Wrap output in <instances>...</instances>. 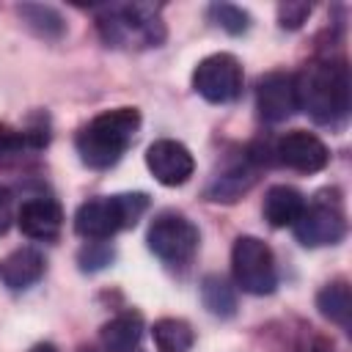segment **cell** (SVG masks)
Listing matches in <instances>:
<instances>
[{
	"instance_id": "obj_1",
	"label": "cell",
	"mask_w": 352,
	"mask_h": 352,
	"mask_svg": "<svg viewBox=\"0 0 352 352\" xmlns=\"http://www.w3.org/2000/svg\"><path fill=\"white\" fill-rule=\"evenodd\" d=\"M297 110H305L316 124L336 126L349 110V69L344 60H311L294 74Z\"/></svg>"
},
{
	"instance_id": "obj_2",
	"label": "cell",
	"mask_w": 352,
	"mask_h": 352,
	"mask_svg": "<svg viewBox=\"0 0 352 352\" xmlns=\"http://www.w3.org/2000/svg\"><path fill=\"white\" fill-rule=\"evenodd\" d=\"M138 126H140L138 107H113L94 116L88 124L80 126L74 138L80 160L94 170L113 168L121 160V154L129 148Z\"/></svg>"
},
{
	"instance_id": "obj_3",
	"label": "cell",
	"mask_w": 352,
	"mask_h": 352,
	"mask_svg": "<svg viewBox=\"0 0 352 352\" xmlns=\"http://www.w3.org/2000/svg\"><path fill=\"white\" fill-rule=\"evenodd\" d=\"M96 28L110 47L140 50V47H160L165 41V22L160 16V6L154 3L102 6L96 16Z\"/></svg>"
},
{
	"instance_id": "obj_4",
	"label": "cell",
	"mask_w": 352,
	"mask_h": 352,
	"mask_svg": "<svg viewBox=\"0 0 352 352\" xmlns=\"http://www.w3.org/2000/svg\"><path fill=\"white\" fill-rule=\"evenodd\" d=\"M148 209L146 192L99 195L85 201L74 214V231L91 242H107L113 234L132 228Z\"/></svg>"
},
{
	"instance_id": "obj_5",
	"label": "cell",
	"mask_w": 352,
	"mask_h": 352,
	"mask_svg": "<svg viewBox=\"0 0 352 352\" xmlns=\"http://www.w3.org/2000/svg\"><path fill=\"white\" fill-rule=\"evenodd\" d=\"M231 270H234L236 286L248 294L264 297V294H272L278 286L275 256L270 245L258 236H236L231 250Z\"/></svg>"
},
{
	"instance_id": "obj_6",
	"label": "cell",
	"mask_w": 352,
	"mask_h": 352,
	"mask_svg": "<svg viewBox=\"0 0 352 352\" xmlns=\"http://www.w3.org/2000/svg\"><path fill=\"white\" fill-rule=\"evenodd\" d=\"M146 242H148V250L160 261L179 267V264H190L192 261V256L198 253L201 234L184 214L162 212V214H157L151 220Z\"/></svg>"
},
{
	"instance_id": "obj_7",
	"label": "cell",
	"mask_w": 352,
	"mask_h": 352,
	"mask_svg": "<svg viewBox=\"0 0 352 352\" xmlns=\"http://www.w3.org/2000/svg\"><path fill=\"white\" fill-rule=\"evenodd\" d=\"M242 66L231 52L206 55L192 72V88L212 104L234 102L242 94Z\"/></svg>"
},
{
	"instance_id": "obj_8",
	"label": "cell",
	"mask_w": 352,
	"mask_h": 352,
	"mask_svg": "<svg viewBox=\"0 0 352 352\" xmlns=\"http://www.w3.org/2000/svg\"><path fill=\"white\" fill-rule=\"evenodd\" d=\"M292 228H294V236L300 245L324 248V245H336L344 239L346 220L336 201L330 204L327 198H316L314 204H305L302 214L297 217V223Z\"/></svg>"
},
{
	"instance_id": "obj_9",
	"label": "cell",
	"mask_w": 352,
	"mask_h": 352,
	"mask_svg": "<svg viewBox=\"0 0 352 352\" xmlns=\"http://www.w3.org/2000/svg\"><path fill=\"white\" fill-rule=\"evenodd\" d=\"M146 168L151 170V176L160 184L179 187L192 176L195 160H192V154H190V148L184 143L162 138V140H154L146 148Z\"/></svg>"
},
{
	"instance_id": "obj_10",
	"label": "cell",
	"mask_w": 352,
	"mask_h": 352,
	"mask_svg": "<svg viewBox=\"0 0 352 352\" xmlns=\"http://www.w3.org/2000/svg\"><path fill=\"white\" fill-rule=\"evenodd\" d=\"M256 110L261 121L280 124L297 113V91H294V74L289 72H270L258 80L256 88Z\"/></svg>"
},
{
	"instance_id": "obj_11",
	"label": "cell",
	"mask_w": 352,
	"mask_h": 352,
	"mask_svg": "<svg viewBox=\"0 0 352 352\" xmlns=\"http://www.w3.org/2000/svg\"><path fill=\"white\" fill-rule=\"evenodd\" d=\"M275 160L300 173H316L330 162L327 146L305 129H292L275 143Z\"/></svg>"
},
{
	"instance_id": "obj_12",
	"label": "cell",
	"mask_w": 352,
	"mask_h": 352,
	"mask_svg": "<svg viewBox=\"0 0 352 352\" xmlns=\"http://www.w3.org/2000/svg\"><path fill=\"white\" fill-rule=\"evenodd\" d=\"M16 226L25 236L30 239H55L60 234V226H63V209L58 201L52 198H44V195H36V198H28L22 201L19 212H16Z\"/></svg>"
},
{
	"instance_id": "obj_13",
	"label": "cell",
	"mask_w": 352,
	"mask_h": 352,
	"mask_svg": "<svg viewBox=\"0 0 352 352\" xmlns=\"http://www.w3.org/2000/svg\"><path fill=\"white\" fill-rule=\"evenodd\" d=\"M44 275V256L36 248H16L0 261V283L11 292L33 286Z\"/></svg>"
},
{
	"instance_id": "obj_14",
	"label": "cell",
	"mask_w": 352,
	"mask_h": 352,
	"mask_svg": "<svg viewBox=\"0 0 352 352\" xmlns=\"http://www.w3.org/2000/svg\"><path fill=\"white\" fill-rule=\"evenodd\" d=\"M104 352H146L143 349V316L138 311H124L102 324Z\"/></svg>"
},
{
	"instance_id": "obj_15",
	"label": "cell",
	"mask_w": 352,
	"mask_h": 352,
	"mask_svg": "<svg viewBox=\"0 0 352 352\" xmlns=\"http://www.w3.org/2000/svg\"><path fill=\"white\" fill-rule=\"evenodd\" d=\"M305 209V195L289 184H272L267 192H264V220L272 226V228H286V226H294L297 217L302 214Z\"/></svg>"
},
{
	"instance_id": "obj_16",
	"label": "cell",
	"mask_w": 352,
	"mask_h": 352,
	"mask_svg": "<svg viewBox=\"0 0 352 352\" xmlns=\"http://www.w3.org/2000/svg\"><path fill=\"white\" fill-rule=\"evenodd\" d=\"M256 182V170L250 165H236L220 176H214V182L206 187V198L209 201H223V204H234L242 198V192H248Z\"/></svg>"
},
{
	"instance_id": "obj_17",
	"label": "cell",
	"mask_w": 352,
	"mask_h": 352,
	"mask_svg": "<svg viewBox=\"0 0 352 352\" xmlns=\"http://www.w3.org/2000/svg\"><path fill=\"white\" fill-rule=\"evenodd\" d=\"M316 308L324 319L336 322L338 327H349V316H352V292L346 280H333L327 283L319 294H316Z\"/></svg>"
},
{
	"instance_id": "obj_18",
	"label": "cell",
	"mask_w": 352,
	"mask_h": 352,
	"mask_svg": "<svg viewBox=\"0 0 352 352\" xmlns=\"http://www.w3.org/2000/svg\"><path fill=\"white\" fill-rule=\"evenodd\" d=\"M16 14L22 16V22L41 38L47 41H55L66 33V22L63 16L52 8V6H41V3H22L16 6Z\"/></svg>"
},
{
	"instance_id": "obj_19",
	"label": "cell",
	"mask_w": 352,
	"mask_h": 352,
	"mask_svg": "<svg viewBox=\"0 0 352 352\" xmlns=\"http://www.w3.org/2000/svg\"><path fill=\"white\" fill-rule=\"evenodd\" d=\"M151 336H154L157 352H187L195 344L192 327L184 319H173V316L157 319L151 327Z\"/></svg>"
},
{
	"instance_id": "obj_20",
	"label": "cell",
	"mask_w": 352,
	"mask_h": 352,
	"mask_svg": "<svg viewBox=\"0 0 352 352\" xmlns=\"http://www.w3.org/2000/svg\"><path fill=\"white\" fill-rule=\"evenodd\" d=\"M201 302L212 316H220V319H228L236 314V294L228 286V280L220 275H206L201 280Z\"/></svg>"
},
{
	"instance_id": "obj_21",
	"label": "cell",
	"mask_w": 352,
	"mask_h": 352,
	"mask_svg": "<svg viewBox=\"0 0 352 352\" xmlns=\"http://www.w3.org/2000/svg\"><path fill=\"white\" fill-rule=\"evenodd\" d=\"M47 129H14L0 124V151H19V148H41L47 146Z\"/></svg>"
},
{
	"instance_id": "obj_22",
	"label": "cell",
	"mask_w": 352,
	"mask_h": 352,
	"mask_svg": "<svg viewBox=\"0 0 352 352\" xmlns=\"http://www.w3.org/2000/svg\"><path fill=\"white\" fill-rule=\"evenodd\" d=\"M209 16H212L214 25H220L231 36H239V33H245L250 28V14L245 8H239V6H234V3H214V6H209Z\"/></svg>"
},
{
	"instance_id": "obj_23",
	"label": "cell",
	"mask_w": 352,
	"mask_h": 352,
	"mask_svg": "<svg viewBox=\"0 0 352 352\" xmlns=\"http://www.w3.org/2000/svg\"><path fill=\"white\" fill-rule=\"evenodd\" d=\"M80 270L82 272H96V270H104L113 258H116V250L107 245V242H88L82 250H80Z\"/></svg>"
},
{
	"instance_id": "obj_24",
	"label": "cell",
	"mask_w": 352,
	"mask_h": 352,
	"mask_svg": "<svg viewBox=\"0 0 352 352\" xmlns=\"http://www.w3.org/2000/svg\"><path fill=\"white\" fill-rule=\"evenodd\" d=\"M311 16V3L302 0H286L278 6V25L283 30H297L302 28V22Z\"/></svg>"
},
{
	"instance_id": "obj_25",
	"label": "cell",
	"mask_w": 352,
	"mask_h": 352,
	"mask_svg": "<svg viewBox=\"0 0 352 352\" xmlns=\"http://www.w3.org/2000/svg\"><path fill=\"white\" fill-rule=\"evenodd\" d=\"M11 220H14V192L0 184V236L11 228Z\"/></svg>"
},
{
	"instance_id": "obj_26",
	"label": "cell",
	"mask_w": 352,
	"mask_h": 352,
	"mask_svg": "<svg viewBox=\"0 0 352 352\" xmlns=\"http://www.w3.org/2000/svg\"><path fill=\"white\" fill-rule=\"evenodd\" d=\"M297 352H336V346H333V341H327L322 336H311L308 341L300 344Z\"/></svg>"
},
{
	"instance_id": "obj_27",
	"label": "cell",
	"mask_w": 352,
	"mask_h": 352,
	"mask_svg": "<svg viewBox=\"0 0 352 352\" xmlns=\"http://www.w3.org/2000/svg\"><path fill=\"white\" fill-rule=\"evenodd\" d=\"M30 352H58V346H52V344H36Z\"/></svg>"
},
{
	"instance_id": "obj_28",
	"label": "cell",
	"mask_w": 352,
	"mask_h": 352,
	"mask_svg": "<svg viewBox=\"0 0 352 352\" xmlns=\"http://www.w3.org/2000/svg\"><path fill=\"white\" fill-rule=\"evenodd\" d=\"M77 352H99V349H94V346H80Z\"/></svg>"
}]
</instances>
